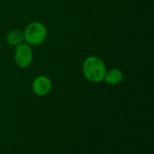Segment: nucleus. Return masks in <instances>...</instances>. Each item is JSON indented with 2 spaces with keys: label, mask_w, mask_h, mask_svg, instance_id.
<instances>
[{
  "label": "nucleus",
  "mask_w": 154,
  "mask_h": 154,
  "mask_svg": "<svg viewBox=\"0 0 154 154\" xmlns=\"http://www.w3.org/2000/svg\"><path fill=\"white\" fill-rule=\"evenodd\" d=\"M106 72V65L105 62L97 56H88L82 64V74L90 83L99 84L103 82Z\"/></svg>",
  "instance_id": "obj_1"
},
{
  "label": "nucleus",
  "mask_w": 154,
  "mask_h": 154,
  "mask_svg": "<svg viewBox=\"0 0 154 154\" xmlns=\"http://www.w3.org/2000/svg\"><path fill=\"white\" fill-rule=\"evenodd\" d=\"M23 39L29 45H39L44 43L47 38V27L39 21L30 23L24 29Z\"/></svg>",
  "instance_id": "obj_2"
},
{
  "label": "nucleus",
  "mask_w": 154,
  "mask_h": 154,
  "mask_svg": "<svg viewBox=\"0 0 154 154\" xmlns=\"http://www.w3.org/2000/svg\"><path fill=\"white\" fill-rule=\"evenodd\" d=\"M32 50L31 45L26 43H22L21 44L15 46L14 59L15 64L20 68L28 67L32 62Z\"/></svg>",
  "instance_id": "obj_3"
},
{
  "label": "nucleus",
  "mask_w": 154,
  "mask_h": 154,
  "mask_svg": "<svg viewBox=\"0 0 154 154\" xmlns=\"http://www.w3.org/2000/svg\"><path fill=\"white\" fill-rule=\"evenodd\" d=\"M51 87H52L51 80L46 75L37 76L32 84V92L37 96H45L49 94V93L51 90Z\"/></svg>",
  "instance_id": "obj_4"
},
{
  "label": "nucleus",
  "mask_w": 154,
  "mask_h": 154,
  "mask_svg": "<svg viewBox=\"0 0 154 154\" xmlns=\"http://www.w3.org/2000/svg\"><path fill=\"white\" fill-rule=\"evenodd\" d=\"M124 79L123 72L118 68H112L110 70H106L104 81L110 85H117L122 83Z\"/></svg>",
  "instance_id": "obj_5"
},
{
  "label": "nucleus",
  "mask_w": 154,
  "mask_h": 154,
  "mask_svg": "<svg viewBox=\"0 0 154 154\" xmlns=\"http://www.w3.org/2000/svg\"><path fill=\"white\" fill-rule=\"evenodd\" d=\"M6 42L8 44L12 45V46H17L19 44H21L22 43L24 42L23 39V33L20 30H12L10 31L7 34H6Z\"/></svg>",
  "instance_id": "obj_6"
}]
</instances>
